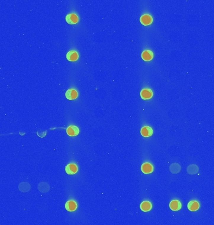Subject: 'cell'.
<instances>
[{"mask_svg": "<svg viewBox=\"0 0 214 225\" xmlns=\"http://www.w3.org/2000/svg\"><path fill=\"white\" fill-rule=\"evenodd\" d=\"M141 134L144 137H150L153 134V130L150 127H144L141 130Z\"/></svg>", "mask_w": 214, "mask_h": 225, "instance_id": "cell-14", "label": "cell"}, {"mask_svg": "<svg viewBox=\"0 0 214 225\" xmlns=\"http://www.w3.org/2000/svg\"><path fill=\"white\" fill-rule=\"evenodd\" d=\"M66 98L69 100H73L78 96V93L74 89H70L65 93Z\"/></svg>", "mask_w": 214, "mask_h": 225, "instance_id": "cell-8", "label": "cell"}, {"mask_svg": "<svg viewBox=\"0 0 214 225\" xmlns=\"http://www.w3.org/2000/svg\"><path fill=\"white\" fill-rule=\"evenodd\" d=\"M80 130L76 126H70L67 130V135L70 136H75L79 134Z\"/></svg>", "mask_w": 214, "mask_h": 225, "instance_id": "cell-4", "label": "cell"}, {"mask_svg": "<svg viewBox=\"0 0 214 225\" xmlns=\"http://www.w3.org/2000/svg\"><path fill=\"white\" fill-rule=\"evenodd\" d=\"M141 58L145 61H150L153 58V52L150 50H145L142 53Z\"/></svg>", "mask_w": 214, "mask_h": 225, "instance_id": "cell-13", "label": "cell"}, {"mask_svg": "<svg viewBox=\"0 0 214 225\" xmlns=\"http://www.w3.org/2000/svg\"><path fill=\"white\" fill-rule=\"evenodd\" d=\"M198 171H199V168L196 165L195 168L193 169H192L190 166L187 168V172L189 174H196L197 172H198Z\"/></svg>", "mask_w": 214, "mask_h": 225, "instance_id": "cell-15", "label": "cell"}, {"mask_svg": "<svg viewBox=\"0 0 214 225\" xmlns=\"http://www.w3.org/2000/svg\"><path fill=\"white\" fill-rule=\"evenodd\" d=\"M66 21L67 23L70 25H73L78 23V18L75 14H68L66 16Z\"/></svg>", "mask_w": 214, "mask_h": 225, "instance_id": "cell-6", "label": "cell"}, {"mask_svg": "<svg viewBox=\"0 0 214 225\" xmlns=\"http://www.w3.org/2000/svg\"><path fill=\"white\" fill-rule=\"evenodd\" d=\"M188 209L191 211H195L198 210L200 208V205L198 201H190L187 205Z\"/></svg>", "mask_w": 214, "mask_h": 225, "instance_id": "cell-10", "label": "cell"}, {"mask_svg": "<svg viewBox=\"0 0 214 225\" xmlns=\"http://www.w3.org/2000/svg\"><path fill=\"white\" fill-rule=\"evenodd\" d=\"M141 170L145 174H150L153 171V166L149 163H145L141 165Z\"/></svg>", "mask_w": 214, "mask_h": 225, "instance_id": "cell-3", "label": "cell"}, {"mask_svg": "<svg viewBox=\"0 0 214 225\" xmlns=\"http://www.w3.org/2000/svg\"><path fill=\"white\" fill-rule=\"evenodd\" d=\"M66 172L68 174H74L78 171V167L75 164L71 163L68 164L65 168Z\"/></svg>", "mask_w": 214, "mask_h": 225, "instance_id": "cell-5", "label": "cell"}, {"mask_svg": "<svg viewBox=\"0 0 214 225\" xmlns=\"http://www.w3.org/2000/svg\"><path fill=\"white\" fill-rule=\"evenodd\" d=\"M65 208L68 211H75L76 210V208H77V204H76V203L73 200L68 201L66 203Z\"/></svg>", "mask_w": 214, "mask_h": 225, "instance_id": "cell-7", "label": "cell"}, {"mask_svg": "<svg viewBox=\"0 0 214 225\" xmlns=\"http://www.w3.org/2000/svg\"><path fill=\"white\" fill-rule=\"evenodd\" d=\"M140 96L143 100H150L153 96V92L149 88L144 89L140 92Z\"/></svg>", "mask_w": 214, "mask_h": 225, "instance_id": "cell-1", "label": "cell"}, {"mask_svg": "<svg viewBox=\"0 0 214 225\" xmlns=\"http://www.w3.org/2000/svg\"><path fill=\"white\" fill-rule=\"evenodd\" d=\"M169 206L170 208V209L173 211H178L181 209V208H182V203H181L180 201L175 200H172L170 203Z\"/></svg>", "mask_w": 214, "mask_h": 225, "instance_id": "cell-9", "label": "cell"}, {"mask_svg": "<svg viewBox=\"0 0 214 225\" xmlns=\"http://www.w3.org/2000/svg\"><path fill=\"white\" fill-rule=\"evenodd\" d=\"M140 23L144 26L150 25L152 23L153 18L149 14H144L140 17Z\"/></svg>", "mask_w": 214, "mask_h": 225, "instance_id": "cell-2", "label": "cell"}, {"mask_svg": "<svg viewBox=\"0 0 214 225\" xmlns=\"http://www.w3.org/2000/svg\"><path fill=\"white\" fill-rule=\"evenodd\" d=\"M152 205L150 201H145L142 202L140 205V209L144 212H148L152 210Z\"/></svg>", "mask_w": 214, "mask_h": 225, "instance_id": "cell-11", "label": "cell"}, {"mask_svg": "<svg viewBox=\"0 0 214 225\" xmlns=\"http://www.w3.org/2000/svg\"><path fill=\"white\" fill-rule=\"evenodd\" d=\"M78 54L76 51H70L67 54V58L70 61H75L78 59Z\"/></svg>", "mask_w": 214, "mask_h": 225, "instance_id": "cell-12", "label": "cell"}]
</instances>
